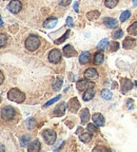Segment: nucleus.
Instances as JSON below:
<instances>
[{
  "mask_svg": "<svg viewBox=\"0 0 137 152\" xmlns=\"http://www.w3.org/2000/svg\"><path fill=\"white\" fill-rule=\"evenodd\" d=\"M7 98L9 100H12V102H24L26 99V95H24L23 92L19 90L17 88H14V89H11L7 93Z\"/></svg>",
  "mask_w": 137,
  "mask_h": 152,
  "instance_id": "f257e3e1",
  "label": "nucleus"
},
{
  "mask_svg": "<svg viewBox=\"0 0 137 152\" xmlns=\"http://www.w3.org/2000/svg\"><path fill=\"white\" fill-rule=\"evenodd\" d=\"M39 45H40V40H39V37H37L36 35H31L26 38V48L28 51H36L39 48Z\"/></svg>",
  "mask_w": 137,
  "mask_h": 152,
  "instance_id": "f03ea898",
  "label": "nucleus"
},
{
  "mask_svg": "<svg viewBox=\"0 0 137 152\" xmlns=\"http://www.w3.org/2000/svg\"><path fill=\"white\" fill-rule=\"evenodd\" d=\"M15 116V109L11 106H7V107L2 108L1 110V117L4 121H11L14 118Z\"/></svg>",
  "mask_w": 137,
  "mask_h": 152,
  "instance_id": "7ed1b4c3",
  "label": "nucleus"
},
{
  "mask_svg": "<svg viewBox=\"0 0 137 152\" xmlns=\"http://www.w3.org/2000/svg\"><path fill=\"white\" fill-rule=\"evenodd\" d=\"M42 136L49 145H53L55 140H56V133L53 130H51V129H45L42 132Z\"/></svg>",
  "mask_w": 137,
  "mask_h": 152,
  "instance_id": "20e7f679",
  "label": "nucleus"
},
{
  "mask_svg": "<svg viewBox=\"0 0 137 152\" xmlns=\"http://www.w3.org/2000/svg\"><path fill=\"white\" fill-rule=\"evenodd\" d=\"M7 9H9V12L13 13V14H17V13H19L21 11L22 3L20 2L19 0H12V1L9 3V5H7Z\"/></svg>",
  "mask_w": 137,
  "mask_h": 152,
  "instance_id": "39448f33",
  "label": "nucleus"
},
{
  "mask_svg": "<svg viewBox=\"0 0 137 152\" xmlns=\"http://www.w3.org/2000/svg\"><path fill=\"white\" fill-rule=\"evenodd\" d=\"M76 86H77V89L79 91H87V89L94 88V83H91L89 79H83V80L77 81Z\"/></svg>",
  "mask_w": 137,
  "mask_h": 152,
  "instance_id": "423d86ee",
  "label": "nucleus"
},
{
  "mask_svg": "<svg viewBox=\"0 0 137 152\" xmlns=\"http://www.w3.org/2000/svg\"><path fill=\"white\" fill-rule=\"evenodd\" d=\"M49 60L52 64L60 62V60H61V53H60V51L57 50V49H54V50L51 51L50 54H49Z\"/></svg>",
  "mask_w": 137,
  "mask_h": 152,
  "instance_id": "0eeeda50",
  "label": "nucleus"
},
{
  "mask_svg": "<svg viewBox=\"0 0 137 152\" xmlns=\"http://www.w3.org/2000/svg\"><path fill=\"white\" fill-rule=\"evenodd\" d=\"M85 79L93 80V79H95V78H97V77H98V72H97L94 68H89L87 70H85Z\"/></svg>",
  "mask_w": 137,
  "mask_h": 152,
  "instance_id": "6e6552de",
  "label": "nucleus"
},
{
  "mask_svg": "<svg viewBox=\"0 0 137 152\" xmlns=\"http://www.w3.org/2000/svg\"><path fill=\"white\" fill-rule=\"evenodd\" d=\"M79 108H80V104H79L77 98L76 97L72 98V99L70 100V102H68V109L71 110L72 113H76V112L79 110Z\"/></svg>",
  "mask_w": 137,
  "mask_h": 152,
  "instance_id": "1a4fd4ad",
  "label": "nucleus"
},
{
  "mask_svg": "<svg viewBox=\"0 0 137 152\" xmlns=\"http://www.w3.org/2000/svg\"><path fill=\"white\" fill-rule=\"evenodd\" d=\"M135 45H136V40H135L134 38H132V37L125 38V40H123V43H122L123 49H125V50H130V49L134 48Z\"/></svg>",
  "mask_w": 137,
  "mask_h": 152,
  "instance_id": "9d476101",
  "label": "nucleus"
},
{
  "mask_svg": "<svg viewBox=\"0 0 137 152\" xmlns=\"http://www.w3.org/2000/svg\"><path fill=\"white\" fill-rule=\"evenodd\" d=\"M92 119L94 121V124L97 127H102L104 125V117L102 114L100 113H95L92 116Z\"/></svg>",
  "mask_w": 137,
  "mask_h": 152,
  "instance_id": "9b49d317",
  "label": "nucleus"
},
{
  "mask_svg": "<svg viewBox=\"0 0 137 152\" xmlns=\"http://www.w3.org/2000/svg\"><path fill=\"white\" fill-rule=\"evenodd\" d=\"M133 88V83L128 78H122L121 79V90L123 93L128 92Z\"/></svg>",
  "mask_w": 137,
  "mask_h": 152,
  "instance_id": "f8f14e48",
  "label": "nucleus"
},
{
  "mask_svg": "<svg viewBox=\"0 0 137 152\" xmlns=\"http://www.w3.org/2000/svg\"><path fill=\"white\" fill-rule=\"evenodd\" d=\"M77 54L73 47L71 45H66V47L63 48V55L66 57H73Z\"/></svg>",
  "mask_w": 137,
  "mask_h": 152,
  "instance_id": "ddd939ff",
  "label": "nucleus"
},
{
  "mask_svg": "<svg viewBox=\"0 0 137 152\" xmlns=\"http://www.w3.org/2000/svg\"><path fill=\"white\" fill-rule=\"evenodd\" d=\"M66 104L64 102H60L56 107V109H55L54 115H56V116H62L64 114V112H66Z\"/></svg>",
  "mask_w": 137,
  "mask_h": 152,
  "instance_id": "4468645a",
  "label": "nucleus"
},
{
  "mask_svg": "<svg viewBox=\"0 0 137 152\" xmlns=\"http://www.w3.org/2000/svg\"><path fill=\"white\" fill-rule=\"evenodd\" d=\"M90 59H91V53L87 52V51L82 52L80 54V56H79V62L81 64H87V62L90 61Z\"/></svg>",
  "mask_w": 137,
  "mask_h": 152,
  "instance_id": "2eb2a0df",
  "label": "nucleus"
},
{
  "mask_svg": "<svg viewBox=\"0 0 137 152\" xmlns=\"http://www.w3.org/2000/svg\"><path fill=\"white\" fill-rule=\"evenodd\" d=\"M103 23H104V26H106V28H116V26H118V21L116 20V19H114V18H106L103 20Z\"/></svg>",
  "mask_w": 137,
  "mask_h": 152,
  "instance_id": "dca6fc26",
  "label": "nucleus"
},
{
  "mask_svg": "<svg viewBox=\"0 0 137 152\" xmlns=\"http://www.w3.org/2000/svg\"><path fill=\"white\" fill-rule=\"evenodd\" d=\"M95 96V90L94 88H90V89H87V91H85V93H83V100L85 102H89V100H91L93 97Z\"/></svg>",
  "mask_w": 137,
  "mask_h": 152,
  "instance_id": "f3484780",
  "label": "nucleus"
},
{
  "mask_svg": "<svg viewBox=\"0 0 137 152\" xmlns=\"http://www.w3.org/2000/svg\"><path fill=\"white\" fill-rule=\"evenodd\" d=\"M40 148H41L40 142H39L38 140H35L33 142H32L31 145L28 147V150L30 152H37V151H39V150H40Z\"/></svg>",
  "mask_w": 137,
  "mask_h": 152,
  "instance_id": "a211bd4d",
  "label": "nucleus"
},
{
  "mask_svg": "<svg viewBox=\"0 0 137 152\" xmlns=\"http://www.w3.org/2000/svg\"><path fill=\"white\" fill-rule=\"evenodd\" d=\"M56 24H57V18H55V17H50V18H47V20L43 22V26H44L45 28H54Z\"/></svg>",
  "mask_w": 137,
  "mask_h": 152,
  "instance_id": "6ab92c4d",
  "label": "nucleus"
},
{
  "mask_svg": "<svg viewBox=\"0 0 137 152\" xmlns=\"http://www.w3.org/2000/svg\"><path fill=\"white\" fill-rule=\"evenodd\" d=\"M80 118H81V124H82V125L87 123V121L90 119V112H89V109L85 108V109L81 110Z\"/></svg>",
  "mask_w": 137,
  "mask_h": 152,
  "instance_id": "aec40b11",
  "label": "nucleus"
},
{
  "mask_svg": "<svg viewBox=\"0 0 137 152\" xmlns=\"http://www.w3.org/2000/svg\"><path fill=\"white\" fill-rule=\"evenodd\" d=\"M61 86H62V78L61 77H56V79L53 83V90L58 92L61 89Z\"/></svg>",
  "mask_w": 137,
  "mask_h": 152,
  "instance_id": "412c9836",
  "label": "nucleus"
},
{
  "mask_svg": "<svg viewBox=\"0 0 137 152\" xmlns=\"http://www.w3.org/2000/svg\"><path fill=\"white\" fill-rule=\"evenodd\" d=\"M87 18L89 19V20H96L98 17L100 16V13L99 11H91V12L87 13Z\"/></svg>",
  "mask_w": 137,
  "mask_h": 152,
  "instance_id": "4be33fe9",
  "label": "nucleus"
},
{
  "mask_svg": "<svg viewBox=\"0 0 137 152\" xmlns=\"http://www.w3.org/2000/svg\"><path fill=\"white\" fill-rule=\"evenodd\" d=\"M103 59H104V56H103V53L99 52V53H96L94 56V64H101L103 62Z\"/></svg>",
  "mask_w": 137,
  "mask_h": 152,
  "instance_id": "5701e85b",
  "label": "nucleus"
},
{
  "mask_svg": "<svg viewBox=\"0 0 137 152\" xmlns=\"http://www.w3.org/2000/svg\"><path fill=\"white\" fill-rule=\"evenodd\" d=\"M100 95H101V97L106 100H110L112 98V96H113L111 91L108 90V89H103V90L101 91V93H100Z\"/></svg>",
  "mask_w": 137,
  "mask_h": 152,
  "instance_id": "b1692460",
  "label": "nucleus"
},
{
  "mask_svg": "<svg viewBox=\"0 0 137 152\" xmlns=\"http://www.w3.org/2000/svg\"><path fill=\"white\" fill-rule=\"evenodd\" d=\"M128 32L130 35L132 36H137V21H135L134 23H132L128 28Z\"/></svg>",
  "mask_w": 137,
  "mask_h": 152,
  "instance_id": "393cba45",
  "label": "nucleus"
},
{
  "mask_svg": "<svg viewBox=\"0 0 137 152\" xmlns=\"http://www.w3.org/2000/svg\"><path fill=\"white\" fill-rule=\"evenodd\" d=\"M108 45H109V40H108L106 38H104V39H102V40L98 43V45H97V49H98V50L104 51V50H106V47H108Z\"/></svg>",
  "mask_w": 137,
  "mask_h": 152,
  "instance_id": "a878e982",
  "label": "nucleus"
},
{
  "mask_svg": "<svg viewBox=\"0 0 137 152\" xmlns=\"http://www.w3.org/2000/svg\"><path fill=\"white\" fill-rule=\"evenodd\" d=\"M30 142H31V136L23 135L20 140V145H21V147H26L30 144Z\"/></svg>",
  "mask_w": 137,
  "mask_h": 152,
  "instance_id": "bb28decb",
  "label": "nucleus"
},
{
  "mask_svg": "<svg viewBox=\"0 0 137 152\" xmlns=\"http://www.w3.org/2000/svg\"><path fill=\"white\" fill-rule=\"evenodd\" d=\"M118 1L119 0H106V1H104V4H106V7H108V9H113V7H115L116 5H117Z\"/></svg>",
  "mask_w": 137,
  "mask_h": 152,
  "instance_id": "cd10ccee",
  "label": "nucleus"
},
{
  "mask_svg": "<svg viewBox=\"0 0 137 152\" xmlns=\"http://www.w3.org/2000/svg\"><path fill=\"white\" fill-rule=\"evenodd\" d=\"M79 138H80L81 142H89L91 140V138H92V134H91V133H83V134H81V135L79 136Z\"/></svg>",
  "mask_w": 137,
  "mask_h": 152,
  "instance_id": "c85d7f7f",
  "label": "nucleus"
},
{
  "mask_svg": "<svg viewBox=\"0 0 137 152\" xmlns=\"http://www.w3.org/2000/svg\"><path fill=\"white\" fill-rule=\"evenodd\" d=\"M131 16V12L130 11H125L122 14L120 15V21H125V20H128Z\"/></svg>",
  "mask_w": 137,
  "mask_h": 152,
  "instance_id": "c756f323",
  "label": "nucleus"
},
{
  "mask_svg": "<svg viewBox=\"0 0 137 152\" xmlns=\"http://www.w3.org/2000/svg\"><path fill=\"white\" fill-rule=\"evenodd\" d=\"M122 36H123L122 30H117V31H115L113 34H112V37H113L114 39H119V38H121Z\"/></svg>",
  "mask_w": 137,
  "mask_h": 152,
  "instance_id": "7c9ffc66",
  "label": "nucleus"
},
{
  "mask_svg": "<svg viewBox=\"0 0 137 152\" xmlns=\"http://www.w3.org/2000/svg\"><path fill=\"white\" fill-rule=\"evenodd\" d=\"M7 36L2 33L0 34V45H1V48H3L5 45H7Z\"/></svg>",
  "mask_w": 137,
  "mask_h": 152,
  "instance_id": "2f4dec72",
  "label": "nucleus"
},
{
  "mask_svg": "<svg viewBox=\"0 0 137 152\" xmlns=\"http://www.w3.org/2000/svg\"><path fill=\"white\" fill-rule=\"evenodd\" d=\"M60 98H61V96H60V95H58V96H57V97L52 98V99H51L50 102H47V104H44V106H43V107H44V108H47V107H50L51 104H54V102H56L57 100H59Z\"/></svg>",
  "mask_w": 137,
  "mask_h": 152,
  "instance_id": "473e14b6",
  "label": "nucleus"
},
{
  "mask_svg": "<svg viewBox=\"0 0 137 152\" xmlns=\"http://www.w3.org/2000/svg\"><path fill=\"white\" fill-rule=\"evenodd\" d=\"M68 34H70V30H68V31L66 32V35L61 36V38H60V39H57V40H56V43H57V45H60L61 42H63V41L66 40V38L68 37Z\"/></svg>",
  "mask_w": 137,
  "mask_h": 152,
  "instance_id": "72a5a7b5",
  "label": "nucleus"
},
{
  "mask_svg": "<svg viewBox=\"0 0 137 152\" xmlns=\"http://www.w3.org/2000/svg\"><path fill=\"white\" fill-rule=\"evenodd\" d=\"M87 131L90 133H94L98 131V128H97L95 125H93V124H89V125H87Z\"/></svg>",
  "mask_w": 137,
  "mask_h": 152,
  "instance_id": "f704fd0d",
  "label": "nucleus"
},
{
  "mask_svg": "<svg viewBox=\"0 0 137 152\" xmlns=\"http://www.w3.org/2000/svg\"><path fill=\"white\" fill-rule=\"evenodd\" d=\"M119 48V43L116 42V41H113L111 42V47H110V52H114V51H117Z\"/></svg>",
  "mask_w": 137,
  "mask_h": 152,
  "instance_id": "c9c22d12",
  "label": "nucleus"
},
{
  "mask_svg": "<svg viewBox=\"0 0 137 152\" xmlns=\"http://www.w3.org/2000/svg\"><path fill=\"white\" fill-rule=\"evenodd\" d=\"M36 125V121L34 118H30L28 121V129H33Z\"/></svg>",
  "mask_w": 137,
  "mask_h": 152,
  "instance_id": "e433bc0d",
  "label": "nucleus"
},
{
  "mask_svg": "<svg viewBox=\"0 0 137 152\" xmlns=\"http://www.w3.org/2000/svg\"><path fill=\"white\" fill-rule=\"evenodd\" d=\"M58 2H59V4L62 5V7H68V5L72 2V0H58Z\"/></svg>",
  "mask_w": 137,
  "mask_h": 152,
  "instance_id": "4c0bfd02",
  "label": "nucleus"
},
{
  "mask_svg": "<svg viewBox=\"0 0 137 152\" xmlns=\"http://www.w3.org/2000/svg\"><path fill=\"white\" fill-rule=\"evenodd\" d=\"M93 151H94V152H96V151H106V148L102 147V146H96V147L93 149Z\"/></svg>",
  "mask_w": 137,
  "mask_h": 152,
  "instance_id": "58836bf2",
  "label": "nucleus"
},
{
  "mask_svg": "<svg viewBox=\"0 0 137 152\" xmlns=\"http://www.w3.org/2000/svg\"><path fill=\"white\" fill-rule=\"evenodd\" d=\"M66 26H70V28H72V26H74L73 19H72L71 17H68V18H66Z\"/></svg>",
  "mask_w": 137,
  "mask_h": 152,
  "instance_id": "ea45409f",
  "label": "nucleus"
},
{
  "mask_svg": "<svg viewBox=\"0 0 137 152\" xmlns=\"http://www.w3.org/2000/svg\"><path fill=\"white\" fill-rule=\"evenodd\" d=\"M127 104H128V109L129 110H132L133 109V102L131 99H128L127 100Z\"/></svg>",
  "mask_w": 137,
  "mask_h": 152,
  "instance_id": "a19ab883",
  "label": "nucleus"
},
{
  "mask_svg": "<svg viewBox=\"0 0 137 152\" xmlns=\"http://www.w3.org/2000/svg\"><path fill=\"white\" fill-rule=\"evenodd\" d=\"M0 76H1V77H0V83H2L3 79H4V76H3V72L2 71L0 72Z\"/></svg>",
  "mask_w": 137,
  "mask_h": 152,
  "instance_id": "79ce46f5",
  "label": "nucleus"
},
{
  "mask_svg": "<svg viewBox=\"0 0 137 152\" xmlns=\"http://www.w3.org/2000/svg\"><path fill=\"white\" fill-rule=\"evenodd\" d=\"M74 10H75L76 12L79 11V10H78V2H74Z\"/></svg>",
  "mask_w": 137,
  "mask_h": 152,
  "instance_id": "37998d69",
  "label": "nucleus"
},
{
  "mask_svg": "<svg viewBox=\"0 0 137 152\" xmlns=\"http://www.w3.org/2000/svg\"><path fill=\"white\" fill-rule=\"evenodd\" d=\"M137 5V0H134V1H133V7H136Z\"/></svg>",
  "mask_w": 137,
  "mask_h": 152,
  "instance_id": "c03bdc74",
  "label": "nucleus"
}]
</instances>
